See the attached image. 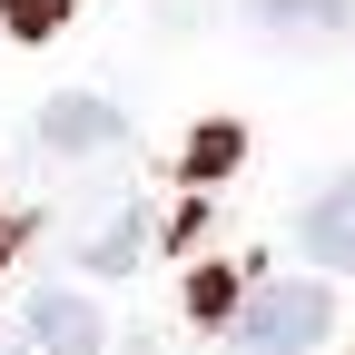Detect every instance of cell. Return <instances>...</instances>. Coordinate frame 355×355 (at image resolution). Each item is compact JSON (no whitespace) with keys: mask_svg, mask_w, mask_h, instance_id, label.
Instances as JSON below:
<instances>
[{"mask_svg":"<svg viewBox=\"0 0 355 355\" xmlns=\"http://www.w3.org/2000/svg\"><path fill=\"white\" fill-rule=\"evenodd\" d=\"M119 139H128V119L109 99H50V109H40V148H50V158H109Z\"/></svg>","mask_w":355,"mask_h":355,"instance_id":"2","label":"cell"},{"mask_svg":"<svg viewBox=\"0 0 355 355\" xmlns=\"http://www.w3.org/2000/svg\"><path fill=\"white\" fill-rule=\"evenodd\" d=\"M188 306H198L207 326H217V316H237V277H227V266H198V286H188Z\"/></svg>","mask_w":355,"mask_h":355,"instance_id":"9","label":"cell"},{"mask_svg":"<svg viewBox=\"0 0 355 355\" xmlns=\"http://www.w3.org/2000/svg\"><path fill=\"white\" fill-rule=\"evenodd\" d=\"M227 168H237V128L217 119V128H198V139H188V178H227Z\"/></svg>","mask_w":355,"mask_h":355,"instance_id":"7","label":"cell"},{"mask_svg":"<svg viewBox=\"0 0 355 355\" xmlns=\"http://www.w3.org/2000/svg\"><path fill=\"white\" fill-rule=\"evenodd\" d=\"M0 257H10V237H0Z\"/></svg>","mask_w":355,"mask_h":355,"instance_id":"10","label":"cell"},{"mask_svg":"<svg viewBox=\"0 0 355 355\" xmlns=\"http://www.w3.org/2000/svg\"><path fill=\"white\" fill-rule=\"evenodd\" d=\"M0 355H10V345H0Z\"/></svg>","mask_w":355,"mask_h":355,"instance_id":"11","label":"cell"},{"mask_svg":"<svg viewBox=\"0 0 355 355\" xmlns=\"http://www.w3.org/2000/svg\"><path fill=\"white\" fill-rule=\"evenodd\" d=\"M326 326H336V306H326L316 277H266V286L237 296V316H227V336L247 355H306V345H326Z\"/></svg>","mask_w":355,"mask_h":355,"instance_id":"1","label":"cell"},{"mask_svg":"<svg viewBox=\"0 0 355 355\" xmlns=\"http://www.w3.org/2000/svg\"><path fill=\"white\" fill-rule=\"evenodd\" d=\"M296 247L316 257V266H336V277H355V178H336V188H316V198H306Z\"/></svg>","mask_w":355,"mask_h":355,"instance_id":"3","label":"cell"},{"mask_svg":"<svg viewBox=\"0 0 355 355\" xmlns=\"http://www.w3.org/2000/svg\"><path fill=\"white\" fill-rule=\"evenodd\" d=\"M139 247H148V207H109V217H89V237H79V257L99 266V277L139 266Z\"/></svg>","mask_w":355,"mask_h":355,"instance_id":"5","label":"cell"},{"mask_svg":"<svg viewBox=\"0 0 355 355\" xmlns=\"http://www.w3.org/2000/svg\"><path fill=\"white\" fill-rule=\"evenodd\" d=\"M247 20L277 30V40H336L345 30V0H247Z\"/></svg>","mask_w":355,"mask_h":355,"instance_id":"6","label":"cell"},{"mask_svg":"<svg viewBox=\"0 0 355 355\" xmlns=\"http://www.w3.org/2000/svg\"><path fill=\"white\" fill-rule=\"evenodd\" d=\"M0 20H10L20 40H50V30L69 20V0H0Z\"/></svg>","mask_w":355,"mask_h":355,"instance_id":"8","label":"cell"},{"mask_svg":"<svg viewBox=\"0 0 355 355\" xmlns=\"http://www.w3.org/2000/svg\"><path fill=\"white\" fill-rule=\"evenodd\" d=\"M30 345L40 355H99V306L69 296V286H40L30 296Z\"/></svg>","mask_w":355,"mask_h":355,"instance_id":"4","label":"cell"}]
</instances>
